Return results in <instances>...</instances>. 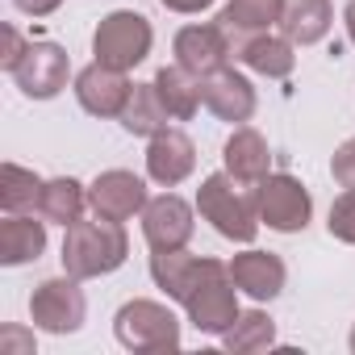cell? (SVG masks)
Masks as SVG:
<instances>
[{"instance_id": "6da1fadb", "label": "cell", "mask_w": 355, "mask_h": 355, "mask_svg": "<svg viewBox=\"0 0 355 355\" xmlns=\"http://www.w3.org/2000/svg\"><path fill=\"white\" fill-rule=\"evenodd\" d=\"M130 255V234L121 222H109V218H92V222H71L67 234H63V272L76 276V280H96V276H109L125 263Z\"/></svg>"}, {"instance_id": "7a4b0ae2", "label": "cell", "mask_w": 355, "mask_h": 355, "mask_svg": "<svg viewBox=\"0 0 355 355\" xmlns=\"http://www.w3.org/2000/svg\"><path fill=\"white\" fill-rule=\"evenodd\" d=\"M197 214L230 243H255L259 234V209H255V189L247 193L230 171H214L197 189Z\"/></svg>"}, {"instance_id": "3957f363", "label": "cell", "mask_w": 355, "mask_h": 355, "mask_svg": "<svg viewBox=\"0 0 355 355\" xmlns=\"http://www.w3.org/2000/svg\"><path fill=\"white\" fill-rule=\"evenodd\" d=\"M113 334L125 351H175L180 347V318H175L167 305L159 301H146V297H134L117 309L113 318Z\"/></svg>"}, {"instance_id": "277c9868", "label": "cell", "mask_w": 355, "mask_h": 355, "mask_svg": "<svg viewBox=\"0 0 355 355\" xmlns=\"http://www.w3.org/2000/svg\"><path fill=\"white\" fill-rule=\"evenodd\" d=\"M150 42H155V30L142 13L134 9H113L109 17H101L96 34H92V55L96 63L105 67H117V71H134L146 55H150Z\"/></svg>"}, {"instance_id": "5b68a950", "label": "cell", "mask_w": 355, "mask_h": 355, "mask_svg": "<svg viewBox=\"0 0 355 355\" xmlns=\"http://www.w3.org/2000/svg\"><path fill=\"white\" fill-rule=\"evenodd\" d=\"M255 209H259V222L268 230H280V234H297L309 226L313 218V197L309 189L288 171H272L255 184Z\"/></svg>"}, {"instance_id": "8992f818", "label": "cell", "mask_w": 355, "mask_h": 355, "mask_svg": "<svg viewBox=\"0 0 355 355\" xmlns=\"http://www.w3.org/2000/svg\"><path fill=\"white\" fill-rule=\"evenodd\" d=\"M88 318V301L76 276H51L30 297V322L46 334H76Z\"/></svg>"}, {"instance_id": "52a82bcc", "label": "cell", "mask_w": 355, "mask_h": 355, "mask_svg": "<svg viewBox=\"0 0 355 355\" xmlns=\"http://www.w3.org/2000/svg\"><path fill=\"white\" fill-rule=\"evenodd\" d=\"M184 313H189V322L201 330V334H226L234 322H239V284H234V276H230V263H218L201 284H197V293L184 301Z\"/></svg>"}, {"instance_id": "ba28073f", "label": "cell", "mask_w": 355, "mask_h": 355, "mask_svg": "<svg viewBox=\"0 0 355 355\" xmlns=\"http://www.w3.org/2000/svg\"><path fill=\"white\" fill-rule=\"evenodd\" d=\"M171 51H175V63H180L184 71H193V76H201V80L222 71V67H230V59H234V42H230L222 21H214V26H184L180 34H175Z\"/></svg>"}, {"instance_id": "9c48e42d", "label": "cell", "mask_w": 355, "mask_h": 355, "mask_svg": "<svg viewBox=\"0 0 355 355\" xmlns=\"http://www.w3.org/2000/svg\"><path fill=\"white\" fill-rule=\"evenodd\" d=\"M193 218H197L193 205L184 197H175V193H163V197L146 201V209H142V239H146V247L150 251H180V247H189V239L197 230Z\"/></svg>"}, {"instance_id": "30bf717a", "label": "cell", "mask_w": 355, "mask_h": 355, "mask_svg": "<svg viewBox=\"0 0 355 355\" xmlns=\"http://www.w3.org/2000/svg\"><path fill=\"white\" fill-rule=\"evenodd\" d=\"M67 76H71V59L59 42H30L26 59L13 67V80L26 96L34 101H51L67 88Z\"/></svg>"}, {"instance_id": "8fae6325", "label": "cell", "mask_w": 355, "mask_h": 355, "mask_svg": "<svg viewBox=\"0 0 355 355\" xmlns=\"http://www.w3.org/2000/svg\"><path fill=\"white\" fill-rule=\"evenodd\" d=\"M146 184L138 180L134 171L125 167H113V171H101L96 180L88 184V205L96 218H109V222H130L134 214L146 209Z\"/></svg>"}, {"instance_id": "7c38bea8", "label": "cell", "mask_w": 355, "mask_h": 355, "mask_svg": "<svg viewBox=\"0 0 355 355\" xmlns=\"http://www.w3.org/2000/svg\"><path fill=\"white\" fill-rule=\"evenodd\" d=\"M134 96V84L125 80V71L117 67H105V63H92L76 76V101L84 105V113L92 117H121L125 105Z\"/></svg>"}, {"instance_id": "4fadbf2b", "label": "cell", "mask_w": 355, "mask_h": 355, "mask_svg": "<svg viewBox=\"0 0 355 355\" xmlns=\"http://www.w3.org/2000/svg\"><path fill=\"white\" fill-rule=\"evenodd\" d=\"M197 167V146L184 130H159L146 146V175L159 184V189H175V184H184L189 175Z\"/></svg>"}, {"instance_id": "5bb4252c", "label": "cell", "mask_w": 355, "mask_h": 355, "mask_svg": "<svg viewBox=\"0 0 355 355\" xmlns=\"http://www.w3.org/2000/svg\"><path fill=\"white\" fill-rule=\"evenodd\" d=\"M201 96H205V109H209L214 117L230 121V125L251 121V117H255V105H259L255 84H251L243 71H234V67H222V71L205 76V80H201Z\"/></svg>"}, {"instance_id": "9a60e30c", "label": "cell", "mask_w": 355, "mask_h": 355, "mask_svg": "<svg viewBox=\"0 0 355 355\" xmlns=\"http://www.w3.org/2000/svg\"><path fill=\"white\" fill-rule=\"evenodd\" d=\"M218 263H222V259H209V255L201 259V255H193V251H184V247H180V251H155V255H150V280H155L171 301L184 305V301L197 293V284H201Z\"/></svg>"}, {"instance_id": "2e32d148", "label": "cell", "mask_w": 355, "mask_h": 355, "mask_svg": "<svg viewBox=\"0 0 355 355\" xmlns=\"http://www.w3.org/2000/svg\"><path fill=\"white\" fill-rule=\"evenodd\" d=\"M230 42H234V59H239L243 67H251L255 76L284 80V76H293V67H297V46H293L284 34H272V30H263V34H243V38L230 34Z\"/></svg>"}, {"instance_id": "e0dca14e", "label": "cell", "mask_w": 355, "mask_h": 355, "mask_svg": "<svg viewBox=\"0 0 355 355\" xmlns=\"http://www.w3.org/2000/svg\"><path fill=\"white\" fill-rule=\"evenodd\" d=\"M230 276H234L239 293H247L251 301H272V297L284 293L288 268H284L280 255H272V251H255V247H251V251H243V255L230 259Z\"/></svg>"}, {"instance_id": "ac0fdd59", "label": "cell", "mask_w": 355, "mask_h": 355, "mask_svg": "<svg viewBox=\"0 0 355 355\" xmlns=\"http://www.w3.org/2000/svg\"><path fill=\"white\" fill-rule=\"evenodd\" d=\"M222 163L226 171L234 175L239 184H259L263 175H272V150H268V138L251 125H239L226 146H222Z\"/></svg>"}, {"instance_id": "d6986e66", "label": "cell", "mask_w": 355, "mask_h": 355, "mask_svg": "<svg viewBox=\"0 0 355 355\" xmlns=\"http://www.w3.org/2000/svg\"><path fill=\"white\" fill-rule=\"evenodd\" d=\"M42 251H46V222H34L26 214H5V222H0V263L21 268L34 263Z\"/></svg>"}, {"instance_id": "ffe728a7", "label": "cell", "mask_w": 355, "mask_h": 355, "mask_svg": "<svg viewBox=\"0 0 355 355\" xmlns=\"http://www.w3.org/2000/svg\"><path fill=\"white\" fill-rule=\"evenodd\" d=\"M150 84H155V92H159L163 109L171 113V121H189V117H197V109L205 105V96H201V76L184 71L180 63L159 67Z\"/></svg>"}, {"instance_id": "44dd1931", "label": "cell", "mask_w": 355, "mask_h": 355, "mask_svg": "<svg viewBox=\"0 0 355 355\" xmlns=\"http://www.w3.org/2000/svg\"><path fill=\"white\" fill-rule=\"evenodd\" d=\"M334 26V9L330 0H284V17H280V34L293 46H313L330 34Z\"/></svg>"}, {"instance_id": "7402d4cb", "label": "cell", "mask_w": 355, "mask_h": 355, "mask_svg": "<svg viewBox=\"0 0 355 355\" xmlns=\"http://www.w3.org/2000/svg\"><path fill=\"white\" fill-rule=\"evenodd\" d=\"M280 17H284V0H226L218 21L226 26V34L243 38V34H263L280 26Z\"/></svg>"}, {"instance_id": "603a6c76", "label": "cell", "mask_w": 355, "mask_h": 355, "mask_svg": "<svg viewBox=\"0 0 355 355\" xmlns=\"http://www.w3.org/2000/svg\"><path fill=\"white\" fill-rule=\"evenodd\" d=\"M84 205H88V189L80 180H71V175H55V180H46L42 189V201H38V214L46 222H59L63 230L71 222L84 218Z\"/></svg>"}, {"instance_id": "cb8c5ba5", "label": "cell", "mask_w": 355, "mask_h": 355, "mask_svg": "<svg viewBox=\"0 0 355 355\" xmlns=\"http://www.w3.org/2000/svg\"><path fill=\"white\" fill-rule=\"evenodd\" d=\"M42 189H46V180L38 171H30L21 163H5V167H0V209H5V214L38 209Z\"/></svg>"}, {"instance_id": "d4e9b609", "label": "cell", "mask_w": 355, "mask_h": 355, "mask_svg": "<svg viewBox=\"0 0 355 355\" xmlns=\"http://www.w3.org/2000/svg\"><path fill=\"white\" fill-rule=\"evenodd\" d=\"M167 121H171V113L163 109L155 84H134V96H130V105L121 113V125L130 134H138V138H155L159 130H167Z\"/></svg>"}, {"instance_id": "484cf974", "label": "cell", "mask_w": 355, "mask_h": 355, "mask_svg": "<svg viewBox=\"0 0 355 355\" xmlns=\"http://www.w3.org/2000/svg\"><path fill=\"white\" fill-rule=\"evenodd\" d=\"M226 351H239V355H251V351H268L276 343V322L263 313V309H247L239 313V322L222 334Z\"/></svg>"}, {"instance_id": "4316f807", "label": "cell", "mask_w": 355, "mask_h": 355, "mask_svg": "<svg viewBox=\"0 0 355 355\" xmlns=\"http://www.w3.org/2000/svg\"><path fill=\"white\" fill-rule=\"evenodd\" d=\"M326 230H330L338 243H351V247H355V189H343V193L334 197Z\"/></svg>"}, {"instance_id": "83f0119b", "label": "cell", "mask_w": 355, "mask_h": 355, "mask_svg": "<svg viewBox=\"0 0 355 355\" xmlns=\"http://www.w3.org/2000/svg\"><path fill=\"white\" fill-rule=\"evenodd\" d=\"M330 175H334V184L338 189H355V138H347L334 159H330Z\"/></svg>"}, {"instance_id": "f1b7e54d", "label": "cell", "mask_w": 355, "mask_h": 355, "mask_svg": "<svg viewBox=\"0 0 355 355\" xmlns=\"http://www.w3.org/2000/svg\"><path fill=\"white\" fill-rule=\"evenodd\" d=\"M0 42H5V46H0V67H5V71L13 76V67L26 59L30 42L21 38V30H17V26H5V30H0Z\"/></svg>"}, {"instance_id": "f546056e", "label": "cell", "mask_w": 355, "mask_h": 355, "mask_svg": "<svg viewBox=\"0 0 355 355\" xmlns=\"http://www.w3.org/2000/svg\"><path fill=\"white\" fill-rule=\"evenodd\" d=\"M13 5H17L26 17H51V13L63 5V0H13Z\"/></svg>"}, {"instance_id": "4dcf8cb0", "label": "cell", "mask_w": 355, "mask_h": 355, "mask_svg": "<svg viewBox=\"0 0 355 355\" xmlns=\"http://www.w3.org/2000/svg\"><path fill=\"white\" fill-rule=\"evenodd\" d=\"M163 9H171V13H184V17H193V13H205L214 0H159Z\"/></svg>"}, {"instance_id": "1f68e13d", "label": "cell", "mask_w": 355, "mask_h": 355, "mask_svg": "<svg viewBox=\"0 0 355 355\" xmlns=\"http://www.w3.org/2000/svg\"><path fill=\"white\" fill-rule=\"evenodd\" d=\"M5 351H21V355H34V338L17 334V330H5Z\"/></svg>"}, {"instance_id": "d6a6232c", "label": "cell", "mask_w": 355, "mask_h": 355, "mask_svg": "<svg viewBox=\"0 0 355 355\" xmlns=\"http://www.w3.org/2000/svg\"><path fill=\"white\" fill-rule=\"evenodd\" d=\"M343 21H347V38L355 42V0H351V5H347V13H343Z\"/></svg>"}, {"instance_id": "836d02e7", "label": "cell", "mask_w": 355, "mask_h": 355, "mask_svg": "<svg viewBox=\"0 0 355 355\" xmlns=\"http://www.w3.org/2000/svg\"><path fill=\"white\" fill-rule=\"evenodd\" d=\"M347 347H351V351H355V326H351V338H347Z\"/></svg>"}]
</instances>
